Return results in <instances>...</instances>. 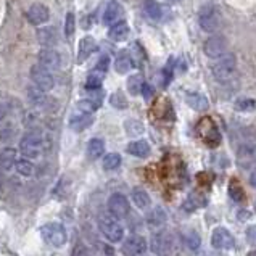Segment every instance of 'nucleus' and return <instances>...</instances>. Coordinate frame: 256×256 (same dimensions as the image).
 <instances>
[{
    "instance_id": "c756f323",
    "label": "nucleus",
    "mask_w": 256,
    "mask_h": 256,
    "mask_svg": "<svg viewBox=\"0 0 256 256\" xmlns=\"http://www.w3.org/2000/svg\"><path fill=\"white\" fill-rule=\"evenodd\" d=\"M102 82H104V72H98L94 70L86 79V89L87 90H98L102 87Z\"/></svg>"
},
{
    "instance_id": "e433bc0d",
    "label": "nucleus",
    "mask_w": 256,
    "mask_h": 256,
    "mask_svg": "<svg viewBox=\"0 0 256 256\" xmlns=\"http://www.w3.org/2000/svg\"><path fill=\"white\" fill-rule=\"evenodd\" d=\"M110 104H112L114 108L122 110V108L128 106V100H126V97H124V94L118 90V92L112 94V97H110Z\"/></svg>"
},
{
    "instance_id": "1a4fd4ad",
    "label": "nucleus",
    "mask_w": 256,
    "mask_h": 256,
    "mask_svg": "<svg viewBox=\"0 0 256 256\" xmlns=\"http://www.w3.org/2000/svg\"><path fill=\"white\" fill-rule=\"evenodd\" d=\"M108 211L116 219H122L129 214V200L122 194H113L108 198Z\"/></svg>"
},
{
    "instance_id": "7c9ffc66",
    "label": "nucleus",
    "mask_w": 256,
    "mask_h": 256,
    "mask_svg": "<svg viewBox=\"0 0 256 256\" xmlns=\"http://www.w3.org/2000/svg\"><path fill=\"white\" fill-rule=\"evenodd\" d=\"M234 108H236L237 112H242V113L254 112V110H256V100L250 98V97H240V98L236 100Z\"/></svg>"
},
{
    "instance_id": "f257e3e1",
    "label": "nucleus",
    "mask_w": 256,
    "mask_h": 256,
    "mask_svg": "<svg viewBox=\"0 0 256 256\" xmlns=\"http://www.w3.org/2000/svg\"><path fill=\"white\" fill-rule=\"evenodd\" d=\"M44 150H46V137H44L39 130L32 129L21 137L20 152L23 156L29 160H36L42 155Z\"/></svg>"
},
{
    "instance_id": "f03ea898",
    "label": "nucleus",
    "mask_w": 256,
    "mask_h": 256,
    "mask_svg": "<svg viewBox=\"0 0 256 256\" xmlns=\"http://www.w3.org/2000/svg\"><path fill=\"white\" fill-rule=\"evenodd\" d=\"M236 68H237V58H236V55H234V54H226L221 58H218V60L213 63V66H211V72H213V76H214L216 81L228 82L229 79L234 76V72H236Z\"/></svg>"
},
{
    "instance_id": "72a5a7b5",
    "label": "nucleus",
    "mask_w": 256,
    "mask_h": 256,
    "mask_svg": "<svg viewBox=\"0 0 256 256\" xmlns=\"http://www.w3.org/2000/svg\"><path fill=\"white\" fill-rule=\"evenodd\" d=\"M144 78L140 74H132L129 76L128 79V90L130 95H137L142 92V87H144Z\"/></svg>"
},
{
    "instance_id": "79ce46f5",
    "label": "nucleus",
    "mask_w": 256,
    "mask_h": 256,
    "mask_svg": "<svg viewBox=\"0 0 256 256\" xmlns=\"http://www.w3.org/2000/svg\"><path fill=\"white\" fill-rule=\"evenodd\" d=\"M108 66H110V58L106 56V55H104L98 60V63H97V66H95V71H98V72H104L105 74V71L108 70Z\"/></svg>"
},
{
    "instance_id": "58836bf2",
    "label": "nucleus",
    "mask_w": 256,
    "mask_h": 256,
    "mask_svg": "<svg viewBox=\"0 0 256 256\" xmlns=\"http://www.w3.org/2000/svg\"><path fill=\"white\" fill-rule=\"evenodd\" d=\"M229 194H230V196L236 202H242L244 200V190H242V187L237 184V180H232L230 188H229Z\"/></svg>"
},
{
    "instance_id": "4468645a",
    "label": "nucleus",
    "mask_w": 256,
    "mask_h": 256,
    "mask_svg": "<svg viewBox=\"0 0 256 256\" xmlns=\"http://www.w3.org/2000/svg\"><path fill=\"white\" fill-rule=\"evenodd\" d=\"M237 162L240 166H252L256 163V142H246L238 148Z\"/></svg>"
},
{
    "instance_id": "a18cd8bd",
    "label": "nucleus",
    "mask_w": 256,
    "mask_h": 256,
    "mask_svg": "<svg viewBox=\"0 0 256 256\" xmlns=\"http://www.w3.org/2000/svg\"><path fill=\"white\" fill-rule=\"evenodd\" d=\"M142 94H144V97L148 100V98L152 97V95H153V87L148 86V84H144V87H142Z\"/></svg>"
},
{
    "instance_id": "9b49d317",
    "label": "nucleus",
    "mask_w": 256,
    "mask_h": 256,
    "mask_svg": "<svg viewBox=\"0 0 256 256\" xmlns=\"http://www.w3.org/2000/svg\"><path fill=\"white\" fill-rule=\"evenodd\" d=\"M211 245L218 250H230L236 245V240L226 228H216L211 234Z\"/></svg>"
},
{
    "instance_id": "49530a36",
    "label": "nucleus",
    "mask_w": 256,
    "mask_h": 256,
    "mask_svg": "<svg viewBox=\"0 0 256 256\" xmlns=\"http://www.w3.org/2000/svg\"><path fill=\"white\" fill-rule=\"evenodd\" d=\"M6 114H8V106L4 102H0V121H4L6 118Z\"/></svg>"
},
{
    "instance_id": "c85d7f7f",
    "label": "nucleus",
    "mask_w": 256,
    "mask_h": 256,
    "mask_svg": "<svg viewBox=\"0 0 256 256\" xmlns=\"http://www.w3.org/2000/svg\"><path fill=\"white\" fill-rule=\"evenodd\" d=\"M102 105V100L100 98H86V100H79L78 102V110L82 113H89L92 114L95 110H98Z\"/></svg>"
},
{
    "instance_id": "423d86ee",
    "label": "nucleus",
    "mask_w": 256,
    "mask_h": 256,
    "mask_svg": "<svg viewBox=\"0 0 256 256\" xmlns=\"http://www.w3.org/2000/svg\"><path fill=\"white\" fill-rule=\"evenodd\" d=\"M42 237L47 240L50 245H54L56 248L63 246L68 242V234L64 226L60 222H48L42 228Z\"/></svg>"
},
{
    "instance_id": "6ab92c4d",
    "label": "nucleus",
    "mask_w": 256,
    "mask_h": 256,
    "mask_svg": "<svg viewBox=\"0 0 256 256\" xmlns=\"http://www.w3.org/2000/svg\"><path fill=\"white\" fill-rule=\"evenodd\" d=\"M97 48V42H95L94 38H90V36H87V38L81 39V42H79V55H78V62L82 63L86 62L87 58H89L94 50Z\"/></svg>"
},
{
    "instance_id": "473e14b6",
    "label": "nucleus",
    "mask_w": 256,
    "mask_h": 256,
    "mask_svg": "<svg viewBox=\"0 0 256 256\" xmlns=\"http://www.w3.org/2000/svg\"><path fill=\"white\" fill-rule=\"evenodd\" d=\"M14 170H16V172L20 176H24V178H31V176L34 174L36 171V168L34 164L29 162V160H18L16 164H14Z\"/></svg>"
},
{
    "instance_id": "a211bd4d",
    "label": "nucleus",
    "mask_w": 256,
    "mask_h": 256,
    "mask_svg": "<svg viewBox=\"0 0 256 256\" xmlns=\"http://www.w3.org/2000/svg\"><path fill=\"white\" fill-rule=\"evenodd\" d=\"M186 102L190 108L195 110V112H204V110H208L210 106L208 98L200 92H188L186 95Z\"/></svg>"
},
{
    "instance_id": "f8f14e48",
    "label": "nucleus",
    "mask_w": 256,
    "mask_h": 256,
    "mask_svg": "<svg viewBox=\"0 0 256 256\" xmlns=\"http://www.w3.org/2000/svg\"><path fill=\"white\" fill-rule=\"evenodd\" d=\"M39 64L46 70H58L62 66V55L54 48H42L39 55Z\"/></svg>"
},
{
    "instance_id": "9d476101",
    "label": "nucleus",
    "mask_w": 256,
    "mask_h": 256,
    "mask_svg": "<svg viewBox=\"0 0 256 256\" xmlns=\"http://www.w3.org/2000/svg\"><path fill=\"white\" fill-rule=\"evenodd\" d=\"M148 244L142 236H132L128 240H124L121 252L124 256H140L147 252Z\"/></svg>"
},
{
    "instance_id": "4be33fe9",
    "label": "nucleus",
    "mask_w": 256,
    "mask_h": 256,
    "mask_svg": "<svg viewBox=\"0 0 256 256\" xmlns=\"http://www.w3.org/2000/svg\"><path fill=\"white\" fill-rule=\"evenodd\" d=\"M121 14V5L116 2V0H110L104 12V23L112 26L113 23H116V20Z\"/></svg>"
},
{
    "instance_id": "aec40b11",
    "label": "nucleus",
    "mask_w": 256,
    "mask_h": 256,
    "mask_svg": "<svg viewBox=\"0 0 256 256\" xmlns=\"http://www.w3.org/2000/svg\"><path fill=\"white\" fill-rule=\"evenodd\" d=\"M16 150L12 147H6L0 152V170L4 171H12L14 164H16Z\"/></svg>"
},
{
    "instance_id": "bb28decb",
    "label": "nucleus",
    "mask_w": 256,
    "mask_h": 256,
    "mask_svg": "<svg viewBox=\"0 0 256 256\" xmlns=\"http://www.w3.org/2000/svg\"><path fill=\"white\" fill-rule=\"evenodd\" d=\"M132 202L137 208H140V210H147L150 208V204H152V200H150V195L145 192L144 188H134L132 190Z\"/></svg>"
},
{
    "instance_id": "c03bdc74",
    "label": "nucleus",
    "mask_w": 256,
    "mask_h": 256,
    "mask_svg": "<svg viewBox=\"0 0 256 256\" xmlns=\"http://www.w3.org/2000/svg\"><path fill=\"white\" fill-rule=\"evenodd\" d=\"M72 256H92V253L87 250L86 246H82L81 244H79L76 248H74V253H72Z\"/></svg>"
},
{
    "instance_id": "a878e982",
    "label": "nucleus",
    "mask_w": 256,
    "mask_h": 256,
    "mask_svg": "<svg viewBox=\"0 0 256 256\" xmlns=\"http://www.w3.org/2000/svg\"><path fill=\"white\" fill-rule=\"evenodd\" d=\"M130 68H132V58H130V55L128 52H121L114 60L116 72H120V74H126V72L130 71Z\"/></svg>"
},
{
    "instance_id": "412c9836",
    "label": "nucleus",
    "mask_w": 256,
    "mask_h": 256,
    "mask_svg": "<svg viewBox=\"0 0 256 256\" xmlns=\"http://www.w3.org/2000/svg\"><path fill=\"white\" fill-rule=\"evenodd\" d=\"M28 100L31 102V105L40 108H47L48 104V97L46 92H42L38 87H28Z\"/></svg>"
},
{
    "instance_id": "2f4dec72",
    "label": "nucleus",
    "mask_w": 256,
    "mask_h": 256,
    "mask_svg": "<svg viewBox=\"0 0 256 256\" xmlns=\"http://www.w3.org/2000/svg\"><path fill=\"white\" fill-rule=\"evenodd\" d=\"M184 242H186V246L188 248L190 252H196L200 248V245H202V237L198 236V232L188 230L184 236Z\"/></svg>"
},
{
    "instance_id": "393cba45",
    "label": "nucleus",
    "mask_w": 256,
    "mask_h": 256,
    "mask_svg": "<svg viewBox=\"0 0 256 256\" xmlns=\"http://www.w3.org/2000/svg\"><path fill=\"white\" fill-rule=\"evenodd\" d=\"M105 153V142L98 137H94L87 144V156L89 160H97Z\"/></svg>"
},
{
    "instance_id": "5701e85b",
    "label": "nucleus",
    "mask_w": 256,
    "mask_h": 256,
    "mask_svg": "<svg viewBox=\"0 0 256 256\" xmlns=\"http://www.w3.org/2000/svg\"><path fill=\"white\" fill-rule=\"evenodd\" d=\"M128 153L137 158H145L150 153V145L147 140H134L128 145Z\"/></svg>"
},
{
    "instance_id": "ea45409f",
    "label": "nucleus",
    "mask_w": 256,
    "mask_h": 256,
    "mask_svg": "<svg viewBox=\"0 0 256 256\" xmlns=\"http://www.w3.org/2000/svg\"><path fill=\"white\" fill-rule=\"evenodd\" d=\"M188 202L192 203V206H194V210H195V208L203 206V204H206V202H208V200L204 198V196H200L198 194H192V195H190Z\"/></svg>"
},
{
    "instance_id": "f704fd0d",
    "label": "nucleus",
    "mask_w": 256,
    "mask_h": 256,
    "mask_svg": "<svg viewBox=\"0 0 256 256\" xmlns=\"http://www.w3.org/2000/svg\"><path fill=\"white\" fill-rule=\"evenodd\" d=\"M121 164V156L120 153H108L106 156H104V168L108 171L118 170Z\"/></svg>"
},
{
    "instance_id": "4c0bfd02",
    "label": "nucleus",
    "mask_w": 256,
    "mask_h": 256,
    "mask_svg": "<svg viewBox=\"0 0 256 256\" xmlns=\"http://www.w3.org/2000/svg\"><path fill=\"white\" fill-rule=\"evenodd\" d=\"M74 29H76V18H74V13L70 12L66 14V20H64V36L71 38V36L74 34Z\"/></svg>"
},
{
    "instance_id": "39448f33",
    "label": "nucleus",
    "mask_w": 256,
    "mask_h": 256,
    "mask_svg": "<svg viewBox=\"0 0 256 256\" xmlns=\"http://www.w3.org/2000/svg\"><path fill=\"white\" fill-rule=\"evenodd\" d=\"M150 248L156 256H170L174 250V237L168 230H158L150 240Z\"/></svg>"
},
{
    "instance_id": "b1692460",
    "label": "nucleus",
    "mask_w": 256,
    "mask_h": 256,
    "mask_svg": "<svg viewBox=\"0 0 256 256\" xmlns=\"http://www.w3.org/2000/svg\"><path fill=\"white\" fill-rule=\"evenodd\" d=\"M166 222V213L163 211V208H153L150 211V214L147 216V224H148V228L152 229H160V228H163Z\"/></svg>"
},
{
    "instance_id": "dca6fc26",
    "label": "nucleus",
    "mask_w": 256,
    "mask_h": 256,
    "mask_svg": "<svg viewBox=\"0 0 256 256\" xmlns=\"http://www.w3.org/2000/svg\"><path fill=\"white\" fill-rule=\"evenodd\" d=\"M92 122H94V114L82 113V112H79V110L76 113H72L70 118V126L71 129H74L76 132H81L86 128H89Z\"/></svg>"
},
{
    "instance_id": "2eb2a0df",
    "label": "nucleus",
    "mask_w": 256,
    "mask_h": 256,
    "mask_svg": "<svg viewBox=\"0 0 256 256\" xmlns=\"http://www.w3.org/2000/svg\"><path fill=\"white\" fill-rule=\"evenodd\" d=\"M38 40L44 48H52L58 40V31L54 26H44L38 31Z\"/></svg>"
},
{
    "instance_id": "7ed1b4c3",
    "label": "nucleus",
    "mask_w": 256,
    "mask_h": 256,
    "mask_svg": "<svg viewBox=\"0 0 256 256\" xmlns=\"http://www.w3.org/2000/svg\"><path fill=\"white\" fill-rule=\"evenodd\" d=\"M198 23L204 32H216L221 26V10L216 5H203L198 12Z\"/></svg>"
},
{
    "instance_id": "de8ad7c7",
    "label": "nucleus",
    "mask_w": 256,
    "mask_h": 256,
    "mask_svg": "<svg viewBox=\"0 0 256 256\" xmlns=\"http://www.w3.org/2000/svg\"><path fill=\"white\" fill-rule=\"evenodd\" d=\"M248 180H250V186L256 188V168H253V171L250 172V179Z\"/></svg>"
},
{
    "instance_id": "09e8293b",
    "label": "nucleus",
    "mask_w": 256,
    "mask_h": 256,
    "mask_svg": "<svg viewBox=\"0 0 256 256\" xmlns=\"http://www.w3.org/2000/svg\"><path fill=\"white\" fill-rule=\"evenodd\" d=\"M246 256H256V250H253V252H250Z\"/></svg>"
},
{
    "instance_id": "20e7f679",
    "label": "nucleus",
    "mask_w": 256,
    "mask_h": 256,
    "mask_svg": "<svg viewBox=\"0 0 256 256\" xmlns=\"http://www.w3.org/2000/svg\"><path fill=\"white\" fill-rule=\"evenodd\" d=\"M98 228L105 238L112 244H118L124 237V229L122 226L116 221V218H112L110 214H102L98 219Z\"/></svg>"
},
{
    "instance_id": "ddd939ff",
    "label": "nucleus",
    "mask_w": 256,
    "mask_h": 256,
    "mask_svg": "<svg viewBox=\"0 0 256 256\" xmlns=\"http://www.w3.org/2000/svg\"><path fill=\"white\" fill-rule=\"evenodd\" d=\"M26 18L31 24L34 26H39V24H44L47 23L48 18H50V12L46 5L42 4H34L28 8L26 12Z\"/></svg>"
},
{
    "instance_id": "cd10ccee",
    "label": "nucleus",
    "mask_w": 256,
    "mask_h": 256,
    "mask_svg": "<svg viewBox=\"0 0 256 256\" xmlns=\"http://www.w3.org/2000/svg\"><path fill=\"white\" fill-rule=\"evenodd\" d=\"M144 12L150 20H160L163 14L162 5H160L156 0H145L144 2Z\"/></svg>"
},
{
    "instance_id": "6e6552de",
    "label": "nucleus",
    "mask_w": 256,
    "mask_h": 256,
    "mask_svg": "<svg viewBox=\"0 0 256 256\" xmlns=\"http://www.w3.org/2000/svg\"><path fill=\"white\" fill-rule=\"evenodd\" d=\"M31 79H32L34 86L38 87V89H40L42 92H46V94L52 90L54 86H55L54 74L48 70L40 66V64H34V66L31 68Z\"/></svg>"
},
{
    "instance_id": "37998d69",
    "label": "nucleus",
    "mask_w": 256,
    "mask_h": 256,
    "mask_svg": "<svg viewBox=\"0 0 256 256\" xmlns=\"http://www.w3.org/2000/svg\"><path fill=\"white\" fill-rule=\"evenodd\" d=\"M95 250L97 252H100V253H104L105 256H113V253H114V250H113V246H110V245H106V244H95Z\"/></svg>"
},
{
    "instance_id": "c9c22d12",
    "label": "nucleus",
    "mask_w": 256,
    "mask_h": 256,
    "mask_svg": "<svg viewBox=\"0 0 256 256\" xmlns=\"http://www.w3.org/2000/svg\"><path fill=\"white\" fill-rule=\"evenodd\" d=\"M124 128H126L129 136H140L144 132V124L140 121H136V120L126 121L124 122Z\"/></svg>"
},
{
    "instance_id": "a19ab883",
    "label": "nucleus",
    "mask_w": 256,
    "mask_h": 256,
    "mask_svg": "<svg viewBox=\"0 0 256 256\" xmlns=\"http://www.w3.org/2000/svg\"><path fill=\"white\" fill-rule=\"evenodd\" d=\"M245 234H246V242L250 244L252 246H256V224L248 226Z\"/></svg>"
},
{
    "instance_id": "0eeeda50",
    "label": "nucleus",
    "mask_w": 256,
    "mask_h": 256,
    "mask_svg": "<svg viewBox=\"0 0 256 256\" xmlns=\"http://www.w3.org/2000/svg\"><path fill=\"white\" fill-rule=\"evenodd\" d=\"M228 48H229L228 39H226L222 34H214V36H211V38H208L206 42H204L203 52L206 56L213 58V60H218V58H221L222 55L228 54Z\"/></svg>"
},
{
    "instance_id": "f3484780",
    "label": "nucleus",
    "mask_w": 256,
    "mask_h": 256,
    "mask_svg": "<svg viewBox=\"0 0 256 256\" xmlns=\"http://www.w3.org/2000/svg\"><path fill=\"white\" fill-rule=\"evenodd\" d=\"M129 36V24L124 20L116 21L108 29V38L114 40V42H121Z\"/></svg>"
}]
</instances>
